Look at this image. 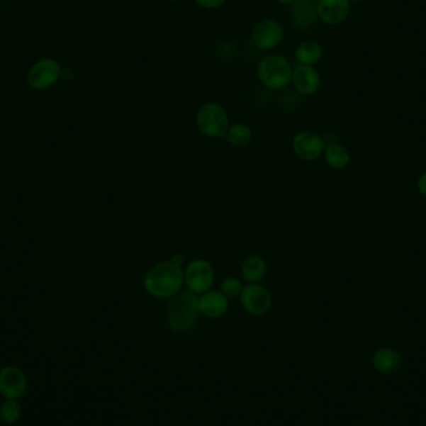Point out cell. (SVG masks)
<instances>
[{
	"mask_svg": "<svg viewBox=\"0 0 426 426\" xmlns=\"http://www.w3.org/2000/svg\"><path fill=\"white\" fill-rule=\"evenodd\" d=\"M185 284L184 268L172 262L159 263L145 274L144 287L151 297L169 299L180 293Z\"/></svg>",
	"mask_w": 426,
	"mask_h": 426,
	"instance_id": "obj_1",
	"label": "cell"
},
{
	"mask_svg": "<svg viewBox=\"0 0 426 426\" xmlns=\"http://www.w3.org/2000/svg\"><path fill=\"white\" fill-rule=\"evenodd\" d=\"M200 315L198 296L195 293L182 289L180 293L169 298L166 307V323L172 332L186 333L195 328Z\"/></svg>",
	"mask_w": 426,
	"mask_h": 426,
	"instance_id": "obj_2",
	"label": "cell"
},
{
	"mask_svg": "<svg viewBox=\"0 0 426 426\" xmlns=\"http://www.w3.org/2000/svg\"><path fill=\"white\" fill-rule=\"evenodd\" d=\"M196 125L201 134L210 139H225L230 129L226 110L220 103H207L196 115Z\"/></svg>",
	"mask_w": 426,
	"mask_h": 426,
	"instance_id": "obj_3",
	"label": "cell"
},
{
	"mask_svg": "<svg viewBox=\"0 0 426 426\" xmlns=\"http://www.w3.org/2000/svg\"><path fill=\"white\" fill-rule=\"evenodd\" d=\"M293 69L286 57L269 55L258 65V77L266 88L281 90L292 82Z\"/></svg>",
	"mask_w": 426,
	"mask_h": 426,
	"instance_id": "obj_4",
	"label": "cell"
},
{
	"mask_svg": "<svg viewBox=\"0 0 426 426\" xmlns=\"http://www.w3.org/2000/svg\"><path fill=\"white\" fill-rule=\"evenodd\" d=\"M241 306L247 313L262 317L272 308V294L259 283H250L243 287L240 296Z\"/></svg>",
	"mask_w": 426,
	"mask_h": 426,
	"instance_id": "obj_5",
	"label": "cell"
},
{
	"mask_svg": "<svg viewBox=\"0 0 426 426\" xmlns=\"http://www.w3.org/2000/svg\"><path fill=\"white\" fill-rule=\"evenodd\" d=\"M215 281V269L208 261L198 258L186 266L185 284L195 294L208 292Z\"/></svg>",
	"mask_w": 426,
	"mask_h": 426,
	"instance_id": "obj_6",
	"label": "cell"
},
{
	"mask_svg": "<svg viewBox=\"0 0 426 426\" xmlns=\"http://www.w3.org/2000/svg\"><path fill=\"white\" fill-rule=\"evenodd\" d=\"M62 77V67L52 59H43L28 72V82L34 90H47Z\"/></svg>",
	"mask_w": 426,
	"mask_h": 426,
	"instance_id": "obj_7",
	"label": "cell"
},
{
	"mask_svg": "<svg viewBox=\"0 0 426 426\" xmlns=\"http://www.w3.org/2000/svg\"><path fill=\"white\" fill-rule=\"evenodd\" d=\"M325 141L319 135L310 133V131H302L298 133L292 141L293 152L307 162H312L318 159L324 154L325 150Z\"/></svg>",
	"mask_w": 426,
	"mask_h": 426,
	"instance_id": "obj_8",
	"label": "cell"
},
{
	"mask_svg": "<svg viewBox=\"0 0 426 426\" xmlns=\"http://www.w3.org/2000/svg\"><path fill=\"white\" fill-rule=\"evenodd\" d=\"M28 379L23 370L8 365L0 370V396L6 399H21L26 394Z\"/></svg>",
	"mask_w": 426,
	"mask_h": 426,
	"instance_id": "obj_9",
	"label": "cell"
},
{
	"mask_svg": "<svg viewBox=\"0 0 426 426\" xmlns=\"http://www.w3.org/2000/svg\"><path fill=\"white\" fill-rule=\"evenodd\" d=\"M284 31L278 21L264 19L257 23L252 30V39L254 44L262 50H269L278 47L283 40Z\"/></svg>",
	"mask_w": 426,
	"mask_h": 426,
	"instance_id": "obj_10",
	"label": "cell"
},
{
	"mask_svg": "<svg viewBox=\"0 0 426 426\" xmlns=\"http://www.w3.org/2000/svg\"><path fill=\"white\" fill-rule=\"evenodd\" d=\"M317 13L325 24L338 26L349 16L350 0H319Z\"/></svg>",
	"mask_w": 426,
	"mask_h": 426,
	"instance_id": "obj_11",
	"label": "cell"
},
{
	"mask_svg": "<svg viewBox=\"0 0 426 426\" xmlns=\"http://www.w3.org/2000/svg\"><path fill=\"white\" fill-rule=\"evenodd\" d=\"M201 314L207 318L218 319L228 310V298L220 291H208L198 296Z\"/></svg>",
	"mask_w": 426,
	"mask_h": 426,
	"instance_id": "obj_12",
	"label": "cell"
},
{
	"mask_svg": "<svg viewBox=\"0 0 426 426\" xmlns=\"http://www.w3.org/2000/svg\"><path fill=\"white\" fill-rule=\"evenodd\" d=\"M293 86L302 95H313L320 88V77L313 67L299 65L293 70Z\"/></svg>",
	"mask_w": 426,
	"mask_h": 426,
	"instance_id": "obj_13",
	"label": "cell"
},
{
	"mask_svg": "<svg viewBox=\"0 0 426 426\" xmlns=\"http://www.w3.org/2000/svg\"><path fill=\"white\" fill-rule=\"evenodd\" d=\"M291 21L298 29H309L318 19L317 4L314 0H296L289 11Z\"/></svg>",
	"mask_w": 426,
	"mask_h": 426,
	"instance_id": "obj_14",
	"label": "cell"
},
{
	"mask_svg": "<svg viewBox=\"0 0 426 426\" xmlns=\"http://www.w3.org/2000/svg\"><path fill=\"white\" fill-rule=\"evenodd\" d=\"M401 357L396 350L381 348L373 355V364L380 373L393 374L401 368Z\"/></svg>",
	"mask_w": 426,
	"mask_h": 426,
	"instance_id": "obj_15",
	"label": "cell"
},
{
	"mask_svg": "<svg viewBox=\"0 0 426 426\" xmlns=\"http://www.w3.org/2000/svg\"><path fill=\"white\" fill-rule=\"evenodd\" d=\"M267 263L259 256H248L242 262L241 274L248 283H258L266 277Z\"/></svg>",
	"mask_w": 426,
	"mask_h": 426,
	"instance_id": "obj_16",
	"label": "cell"
},
{
	"mask_svg": "<svg viewBox=\"0 0 426 426\" xmlns=\"http://www.w3.org/2000/svg\"><path fill=\"white\" fill-rule=\"evenodd\" d=\"M323 155L325 162L333 169H345L349 164V151L345 146L338 144V142L327 145Z\"/></svg>",
	"mask_w": 426,
	"mask_h": 426,
	"instance_id": "obj_17",
	"label": "cell"
},
{
	"mask_svg": "<svg viewBox=\"0 0 426 426\" xmlns=\"http://www.w3.org/2000/svg\"><path fill=\"white\" fill-rule=\"evenodd\" d=\"M296 57L302 65L313 67L323 57V49L317 41H304L298 47Z\"/></svg>",
	"mask_w": 426,
	"mask_h": 426,
	"instance_id": "obj_18",
	"label": "cell"
},
{
	"mask_svg": "<svg viewBox=\"0 0 426 426\" xmlns=\"http://www.w3.org/2000/svg\"><path fill=\"white\" fill-rule=\"evenodd\" d=\"M253 138L252 130L246 123H237L230 126L227 131L226 139L235 147H245L250 145Z\"/></svg>",
	"mask_w": 426,
	"mask_h": 426,
	"instance_id": "obj_19",
	"label": "cell"
},
{
	"mask_svg": "<svg viewBox=\"0 0 426 426\" xmlns=\"http://www.w3.org/2000/svg\"><path fill=\"white\" fill-rule=\"evenodd\" d=\"M21 415V404L16 399H6L0 406V419L6 424H16Z\"/></svg>",
	"mask_w": 426,
	"mask_h": 426,
	"instance_id": "obj_20",
	"label": "cell"
},
{
	"mask_svg": "<svg viewBox=\"0 0 426 426\" xmlns=\"http://www.w3.org/2000/svg\"><path fill=\"white\" fill-rule=\"evenodd\" d=\"M243 287V283L238 278L227 277L222 281L220 292L223 293V296L227 298H240Z\"/></svg>",
	"mask_w": 426,
	"mask_h": 426,
	"instance_id": "obj_21",
	"label": "cell"
},
{
	"mask_svg": "<svg viewBox=\"0 0 426 426\" xmlns=\"http://www.w3.org/2000/svg\"><path fill=\"white\" fill-rule=\"evenodd\" d=\"M198 6H203L206 9H216L221 6L226 0H195Z\"/></svg>",
	"mask_w": 426,
	"mask_h": 426,
	"instance_id": "obj_22",
	"label": "cell"
},
{
	"mask_svg": "<svg viewBox=\"0 0 426 426\" xmlns=\"http://www.w3.org/2000/svg\"><path fill=\"white\" fill-rule=\"evenodd\" d=\"M417 190H419L421 195L426 197V171H424L420 177L417 179Z\"/></svg>",
	"mask_w": 426,
	"mask_h": 426,
	"instance_id": "obj_23",
	"label": "cell"
},
{
	"mask_svg": "<svg viewBox=\"0 0 426 426\" xmlns=\"http://www.w3.org/2000/svg\"><path fill=\"white\" fill-rule=\"evenodd\" d=\"M171 261H172V262L174 263H176V264H179V266H181V267H182V264L185 263V257H184L182 254H180V253H177V254H175V256L172 257V259H171Z\"/></svg>",
	"mask_w": 426,
	"mask_h": 426,
	"instance_id": "obj_24",
	"label": "cell"
},
{
	"mask_svg": "<svg viewBox=\"0 0 426 426\" xmlns=\"http://www.w3.org/2000/svg\"><path fill=\"white\" fill-rule=\"evenodd\" d=\"M278 1L282 4H293L296 0H278Z\"/></svg>",
	"mask_w": 426,
	"mask_h": 426,
	"instance_id": "obj_25",
	"label": "cell"
},
{
	"mask_svg": "<svg viewBox=\"0 0 426 426\" xmlns=\"http://www.w3.org/2000/svg\"><path fill=\"white\" fill-rule=\"evenodd\" d=\"M350 1H354V3H363L365 0H350Z\"/></svg>",
	"mask_w": 426,
	"mask_h": 426,
	"instance_id": "obj_26",
	"label": "cell"
},
{
	"mask_svg": "<svg viewBox=\"0 0 426 426\" xmlns=\"http://www.w3.org/2000/svg\"><path fill=\"white\" fill-rule=\"evenodd\" d=\"M172 1H180V0H172Z\"/></svg>",
	"mask_w": 426,
	"mask_h": 426,
	"instance_id": "obj_27",
	"label": "cell"
}]
</instances>
